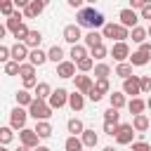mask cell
I'll return each mask as SVG.
<instances>
[{
	"instance_id": "f35d334b",
	"label": "cell",
	"mask_w": 151,
	"mask_h": 151,
	"mask_svg": "<svg viewBox=\"0 0 151 151\" xmlns=\"http://www.w3.org/2000/svg\"><path fill=\"white\" fill-rule=\"evenodd\" d=\"M12 130H14V127H0V142H2V146H7V144L12 142V137H14Z\"/></svg>"
},
{
	"instance_id": "f546056e",
	"label": "cell",
	"mask_w": 151,
	"mask_h": 151,
	"mask_svg": "<svg viewBox=\"0 0 151 151\" xmlns=\"http://www.w3.org/2000/svg\"><path fill=\"white\" fill-rule=\"evenodd\" d=\"M83 146H85L83 139H78V137H73V134L64 142V149H66V151H83Z\"/></svg>"
},
{
	"instance_id": "277c9868",
	"label": "cell",
	"mask_w": 151,
	"mask_h": 151,
	"mask_svg": "<svg viewBox=\"0 0 151 151\" xmlns=\"http://www.w3.org/2000/svg\"><path fill=\"white\" fill-rule=\"evenodd\" d=\"M123 92L130 94L132 99H134L137 94H142V78H139V76H130V78H125V80H123Z\"/></svg>"
},
{
	"instance_id": "d4e9b609",
	"label": "cell",
	"mask_w": 151,
	"mask_h": 151,
	"mask_svg": "<svg viewBox=\"0 0 151 151\" xmlns=\"http://www.w3.org/2000/svg\"><path fill=\"white\" fill-rule=\"evenodd\" d=\"M40 42H42V33H40V31H31L28 38H26V45H28L31 50H38Z\"/></svg>"
},
{
	"instance_id": "11a10c76",
	"label": "cell",
	"mask_w": 151,
	"mask_h": 151,
	"mask_svg": "<svg viewBox=\"0 0 151 151\" xmlns=\"http://www.w3.org/2000/svg\"><path fill=\"white\" fill-rule=\"evenodd\" d=\"M14 5L24 9V7H28V5H31V0H14Z\"/></svg>"
},
{
	"instance_id": "44dd1931",
	"label": "cell",
	"mask_w": 151,
	"mask_h": 151,
	"mask_svg": "<svg viewBox=\"0 0 151 151\" xmlns=\"http://www.w3.org/2000/svg\"><path fill=\"white\" fill-rule=\"evenodd\" d=\"M109 101H111V106H113V109H118V111H120V109L127 104L125 92H111V94H109Z\"/></svg>"
},
{
	"instance_id": "f907efd6",
	"label": "cell",
	"mask_w": 151,
	"mask_h": 151,
	"mask_svg": "<svg viewBox=\"0 0 151 151\" xmlns=\"http://www.w3.org/2000/svg\"><path fill=\"white\" fill-rule=\"evenodd\" d=\"M87 97H90V99H92V101H94V104H97V101H101V94H99V92H97V90H94V87H92V90H90V94H87Z\"/></svg>"
},
{
	"instance_id": "d6a6232c",
	"label": "cell",
	"mask_w": 151,
	"mask_h": 151,
	"mask_svg": "<svg viewBox=\"0 0 151 151\" xmlns=\"http://www.w3.org/2000/svg\"><path fill=\"white\" fill-rule=\"evenodd\" d=\"M109 76H111V66H109V64H104V61H101V64H97V66H94V78H97V80L109 78Z\"/></svg>"
},
{
	"instance_id": "7dc6e473",
	"label": "cell",
	"mask_w": 151,
	"mask_h": 151,
	"mask_svg": "<svg viewBox=\"0 0 151 151\" xmlns=\"http://www.w3.org/2000/svg\"><path fill=\"white\" fill-rule=\"evenodd\" d=\"M31 87H33V90L38 87V80H35V76H33V78H24V90H31Z\"/></svg>"
},
{
	"instance_id": "c3c4849f",
	"label": "cell",
	"mask_w": 151,
	"mask_h": 151,
	"mask_svg": "<svg viewBox=\"0 0 151 151\" xmlns=\"http://www.w3.org/2000/svg\"><path fill=\"white\" fill-rule=\"evenodd\" d=\"M142 92H151V76L142 78Z\"/></svg>"
},
{
	"instance_id": "ba28073f",
	"label": "cell",
	"mask_w": 151,
	"mask_h": 151,
	"mask_svg": "<svg viewBox=\"0 0 151 151\" xmlns=\"http://www.w3.org/2000/svg\"><path fill=\"white\" fill-rule=\"evenodd\" d=\"M83 38H85V35L80 33V26H78V24H68V26L64 28V40L71 42V45H78Z\"/></svg>"
},
{
	"instance_id": "681fc988",
	"label": "cell",
	"mask_w": 151,
	"mask_h": 151,
	"mask_svg": "<svg viewBox=\"0 0 151 151\" xmlns=\"http://www.w3.org/2000/svg\"><path fill=\"white\" fill-rule=\"evenodd\" d=\"M139 17H142V19H149V21H151V5H144V7L139 9Z\"/></svg>"
},
{
	"instance_id": "7bdbcfd3",
	"label": "cell",
	"mask_w": 151,
	"mask_h": 151,
	"mask_svg": "<svg viewBox=\"0 0 151 151\" xmlns=\"http://www.w3.org/2000/svg\"><path fill=\"white\" fill-rule=\"evenodd\" d=\"M0 12L9 19V17L14 14V2H0Z\"/></svg>"
},
{
	"instance_id": "be15d7a7",
	"label": "cell",
	"mask_w": 151,
	"mask_h": 151,
	"mask_svg": "<svg viewBox=\"0 0 151 151\" xmlns=\"http://www.w3.org/2000/svg\"><path fill=\"white\" fill-rule=\"evenodd\" d=\"M85 2H97V0H85Z\"/></svg>"
},
{
	"instance_id": "b9f144b4",
	"label": "cell",
	"mask_w": 151,
	"mask_h": 151,
	"mask_svg": "<svg viewBox=\"0 0 151 151\" xmlns=\"http://www.w3.org/2000/svg\"><path fill=\"white\" fill-rule=\"evenodd\" d=\"M19 71H21V64H19V61H7V64H5V73H7V76H17Z\"/></svg>"
},
{
	"instance_id": "8992f818",
	"label": "cell",
	"mask_w": 151,
	"mask_h": 151,
	"mask_svg": "<svg viewBox=\"0 0 151 151\" xmlns=\"http://www.w3.org/2000/svg\"><path fill=\"white\" fill-rule=\"evenodd\" d=\"M47 104H50L52 109H61L64 104H68V92H66L64 87H57V90H54V92L50 94Z\"/></svg>"
},
{
	"instance_id": "9f6ffc18",
	"label": "cell",
	"mask_w": 151,
	"mask_h": 151,
	"mask_svg": "<svg viewBox=\"0 0 151 151\" xmlns=\"http://www.w3.org/2000/svg\"><path fill=\"white\" fill-rule=\"evenodd\" d=\"M33 151H50L47 146H38V149H33Z\"/></svg>"
},
{
	"instance_id": "ffe728a7",
	"label": "cell",
	"mask_w": 151,
	"mask_h": 151,
	"mask_svg": "<svg viewBox=\"0 0 151 151\" xmlns=\"http://www.w3.org/2000/svg\"><path fill=\"white\" fill-rule=\"evenodd\" d=\"M149 59H151V57H149L146 52H142V50H137V52L130 54V64H132V66H144V64H149Z\"/></svg>"
},
{
	"instance_id": "ab89813d",
	"label": "cell",
	"mask_w": 151,
	"mask_h": 151,
	"mask_svg": "<svg viewBox=\"0 0 151 151\" xmlns=\"http://www.w3.org/2000/svg\"><path fill=\"white\" fill-rule=\"evenodd\" d=\"M19 76H21V78H33V76H35V66H33L31 61H28V64H21Z\"/></svg>"
},
{
	"instance_id": "cb8c5ba5",
	"label": "cell",
	"mask_w": 151,
	"mask_h": 151,
	"mask_svg": "<svg viewBox=\"0 0 151 151\" xmlns=\"http://www.w3.org/2000/svg\"><path fill=\"white\" fill-rule=\"evenodd\" d=\"M144 106H146V101H144V99H139V97H134V99H130V101H127V109H130V113H134V116H142Z\"/></svg>"
},
{
	"instance_id": "816d5d0a",
	"label": "cell",
	"mask_w": 151,
	"mask_h": 151,
	"mask_svg": "<svg viewBox=\"0 0 151 151\" xmlns=\"http://www.w3.org/2000/svg\"><path fill=\"white\" fill-rule=\"evenodd\" d=\"M144 5H146V0H130V7H132V9H134V7H137V9H142Z\"/></svg>"
},
{
	"instance_id": "ee69618b",
	"label": "cell",
	"mask_w": 151,
	"mask_h": 151,
	"mask_svg": "<svg viewBox=\"0 0 151 151\" xmlns=\"http://www.w3.org/2000/svg\"><path fill=\"white\" fill-rule=\"evenodd\" d=\"M9 59H12V47H5V45H2V47H0V61L7 64Z\"/></svg>"
},
{
	"instance_id": "30bf717a",
	"label": "cell",
	"mask_w": 151,
	"mask_h": 151,
	"mask_svg": "<svg viewBox=\"0 0 151 151\" xmlns=\"http://www.w3.org/2000/svg\"><path fill=\"white\" fill-rule=\"evenodd\" d=\"M111 57H113L118 64H123L125 59H130V47H127V42H116V45L111 47Z\"/></svg>"
},
{
	"instance_id": "db71d44e",
	"label": "cell",
	"mask_w": 151,
	"mask_h": 151,
	"mask_svg": "<svg viewBox=\"0 0 151 151\" xmlns=\"http://www.w3.org/2000/svg\"><path fill=\"white\" fill-rule=\"evenodd\" d=\"M139 50H142V52H146V54L151 57V42H142V45H139Z\"/></svg>"
},
{
	"instance_id": "680465c9",
	"label": "cell",
	"mask_w": 151,
	"mask_h": 151,
	"mask_svg": "<svg viewBox=\"0 0 151 151\" xmlns=\"http://www.w3.org/2000/svg\"><path fill=\"white\" fill-rule=\"evenodd\" d=\"M40 2H42V5H45V7H47V5H50V0H40Z\"/></svg>"
},
{
	"instance_id": "8d00e7d4",
	"label": "cell",
	"mask_w": 151,
	"mask_h": 151,
	"mask_svg": "<svg viewBox=\"0 0 151 151\" xmlns=\"http://www.w3.org/2000/svg\"><path fill=\"white\" fill-rule=\"evenodd\" d=\"M28 33H31V31H28V26H26V24H21V26L14 31V38H17V42H26Z\"/></svg>"
},
{
	"instance_id": "03108f58",
	"label": "cell",
	"mask_w": 151,
	"mask_h": 151,
	"mask_svg": "<svg viewBox=\"0 0 151 151\" xmlns=\"http://www.w3.org/2000/svg\"><path fill=\"white\" fill-rule=\"evenodd\" d=\"M149 35H151V26H149Z\"/></svg>"
},
{
	"instance_id": "603a6c76",
	"label": "cell",
	"mask_w": 151,
	"mask_h": 151,
	"mask_svg": "<svg viewBox=\"0 0 151 151\" xmlns=\"http://www.w3.org/2000/svg\"><path fill=\"white\" fill-rule=\"evenodd\" d=\"M146 35H149V31L146 28H142V26H134L132 31H130V38H132V42H146Z\"/></svg>"
},
{
	"instance_id": "6125c7cd",
	"label": "cell",
	"mask_w": 151,
	"mask_h": 151,
	"mask_svg": "<svg viewBox=\"0 0 151 151\" xmlns=\"http://www.w3.org/2000/svg\"><path fill=\"white\" fill-rule=\"evenodd\" d=\"M0 2H14V0H0Z\"/></svg>"
},
{
	"instance_id": "5b68a950",
	"label": "cell",
	"mask_w": 151,
	"mask_h": 151,
	"mask_svg": "<svg viewBox=\"0 0 151 151\" xmlns=\"http://www.w3.org/2000/svg\"><path fill=\"white\" fill-rule=\"evenodd\" d=\"M134 127H132V123H123V125H118V134H116V142L120 144V146H125V144H132V137H134Z\"/></svg>"
},
{
	"instance_id": "f6af8a7d",
	"label": "cell",
	"mask_w": 151,
	"mask_h": 151,
	"mask_svg": "<svg viewBox=\"0 0 151 151\" xmlns=\"http://www.w3.org/2000/svg\"><path fill=\"white\" fill-rule=\"evenodd\" d=\"M104 132L111 134V137H116V134H118V125H116V123H104Z\"/></svg>"
},
{
	"instance_id": "7402d4cb",
	"label": "cell",
	"mask_w": 151,
	"mask_h": 151,
	"mask_svg": "<svg viewBox=\"0 0 151 151\" xmlns=\"http://www.w3.org/2000/svg\"><path fill=\"white\" fill-rule=\"evenodd\" d=\"M132 127L137 130V132H146L149 127H151V120L142 113V116H134V120H132Z\"/></svg>"
},
{
	"instance_id": "2e32d148",
	"label": "cell",
	"mask_w": 151,
	"mask_h": 151,
	"mask_svg": "<svg viewBox=\"0 0 151 151\" xmlns=\"http://www.w3.org/2000/svg\"><path fill=\"white\" fill-rule=\"evenodd\" d=\"M42 9H45V5H42L40 0H31V5H28V7H24V17L33 19V17H38Z\"/></svg>"
},
{
	"instance_id": "52a82bcc",
	"label": "cell",
	"mask_w": 151,
	"mask_h": 151,
	"mask_svg": "<svg viewBox=\"0 0 151 151\" xmlns=\"http://www.w3.org/2000/svg\"><path fill=\"white\" fill-rule=\"evenodd\" d=\"M118 19H120V24H123L125 28H134V26H137V21H139V17H137V12H134L132 7H125V9H120Z\"/></svg>"
},
{
	"instance_id": "9a60e30c",
	"label": "cell",
	"mask_w": 151,
	"mask_h": 151,
	"mask_svg": "<svg viewBox=\"0 0 151 151\" xmlns=\"http://www.w3.org/2000/svg\"><path fill=\"white\" fill-rule=\"evenodd\" d=\"M47 59H50V57H47V52H42L40 47H38V50H31V54H28V61H31L33 66H42Z\"/></svg>"
},
{
	"instance_id": "4dcf8cb0",
	"label": "cell",
	"mask_w": 151,
	"mask_h": 151,
	"mask_svg": "<svg viewBox=\"0 0 151 151\" xmlns=\"http://www.w3.org/2000/svg\"><path fill=\"white\" fill-rule=\"evenodd\" d=\"M47 57H50V61L61 64V61H64V50H61L59 45H52V47H50V52H47Z\"/></svg>"
},
{
	"instance_id": "7a4b0ae2",
	"label": "cell",
	"mask_w": 151,
	"mask_h": 151,
	"mask_svg": "<svg viewBox=\"0 0 151 151\" xmlns=\"http://www.w3.org/2000/svg\"><path fill=\"white\" fill-rule=\"evenodd\" d=\"M52 106L45 101V99H33V104L28 106V116L31 118H35V120H47L50 116H52Z\"/></svg>"
},
{
	"instance_id": "4316f807",
	"label": "cell",
	"mask_w": 151,
	"mask_h": 151,
	"mask_svg": "<svg viewBox=\"0 0 151 151\" xmlns=\"http://www.w3.org/2000/svg\"><path fill=\"white\" fill-rule=\"evenodd\" d=\"M33 99H35V97H33L28 90H19V92H17V104H19V106H31Z\"/></svg>"
},
{
	"instance_id": "836d02e7",
	"label": "cell",
	"mask_w": 151,
	"mask_h": 151,
	"mask_svg": "<svg viewBox=\"0 0 151 151\" xmlns=\"http://www.w3.org/2000/svg\"><path fill=\"white\" fill-rule=\"evenodd\" d=\"M118 120H120V113H118V109L109 106V109L104 111V123H116V125H118Z\"/></svg>"
},
{
	"instance_id": "9c48e42d",
	"label": "cell",
	"mask_w": 151,
	"mask_h": 151,
	"mask_svg": "<svg viewBox=\"0 0 151 151\" xmlns=\"http://www.w3.org/2000/svg\"><path fill=\"white\" fill-rule=\"evenodd\" d=\"M19 139H21V144L24 146H28V149H38V132L35 130H28V127H24L21 132H19Z\"/></svg>"
},
{
	"instance_id": "f5cc1de1",
	"label": "cell",
	"mask_w": 151,
	"mask_h": 151,
	"mask_svg": "<svg viewBox=\"0 0 151 151\" xmlns=\"http://www.w3.org/2000/svg\"><path fill=\"white\" fill-rule=\"evenodd\" d=\"M68 2V7H76V9H83V2L85 0H66Z\"/></svg>"
},
{
	"instance_id": "91938a15",
	"label": "cell",
	"mask_w": 151,
	"mask_h": 151,
	"mask_svg": "<svg viewBox=\"0 0 151 151\" xmlns=\"http://www.w3.org/2000/svg\"><path fill=\"white\" fill-rule=\"evenodd\" d=\"M146 106H149V109H151V97H149V101H146Z\"/></svg>"
},
{
	"instance_id": "4fadbf2b",
	"label": "cell",
	"mask_w": 151,
	"mask_h": 151,
	"mask_svg": "<svg viewBox=\"0 0 151 151\" xmlns=\"http://www.w3.org/2000/svg\"><path fill=\"white\" fill-rule=\"evenodd\" d=\"M94 87V83H92V78L90 76H76V90L78 92H83V94H90V90Z\"/></svg>"
},
{
	"instance_id": "6da1fadb",
	"label": "cell",
	"mask_w": 151,
	"mask_h": 151,
	"mask_svg": "<svg viewBox=\"0 0 151 151\" xmlns=\"http://www.w3.org/2000/svg\"><path fill=\"white\" fill-rule=\"evenodd\" d=\"M78 21V26L80 28H90V31H97V28H104L106 26V19H104V14L99 12V9H94V7H83V9H78V17H76Z\"/></svg>"
},
{
	"instance_id": "e0dca14e",
	"label": "cell",
	"mask_w": 151,
	"mask_h": 151,
	"mask_svg": "<svg viewBox=\"0 0 151 151\" xmlns=\"http://www.w3.org/2000/svg\"><path fill=\"white\" fill-rule=\"evenodd\" d=\"M83 40H85V47H90V50H92V47H97V45H101V40H104V35H101L99 31H90V33H87V35H85Z\"/></svg>"
},
{
	"instance_id": "d6986e66",
	"label": "cell",
	"mask_w": 151,
	"mask_h": 151,
	"mask_svg": "<svg viewBox=\"0 0 151 151\" xmlns=\"http://www.w3.org/2000/svg\"><path fill=\"white\" fill-rule=\"evenodd\" d=\"M21 19H24V17H21V12H19V9H17V12H14V14H12V17H9V19H7V21H5V28H7V31H12V33H14V31H17V28H19V26H21V24H24V21H21Z\"/></svg>"
},
{
	"instance_id": "6f0895ef",
	"label": "cell",
	"mask_w": 151,
	"mask_h": 151,
	"mask_svg": "<svg viewBox=\"0 0 151 151\" xmlns=\"http://www.w3.org/2000/svg\"><path fill=\"white\" fill-rule=\"evenodd\" d=\"M101 151H116V149H113V146H104Z\"/></svg>"
},
{
	"instance_id": "f1b7e54d",
	"label": "cell",
	"mask_w": 151,
	"mask_h": 151,
	"mask_svg": "<svg viewBox=\"0 0 151 151\" xmlns=\"http://www.w3.org/2000/svg\"><path fill=\"white\" fill-rule=\"evenodd\" d=\"M80 139H83V144H85V146H90V149H92V146H97V142H99V137H97V132H94V130H85V132L80 134Z\"/></svg>"
},
{
	"instance_id": "8fae6325",
	"label": "cell",
	"mask_w": 151,
	"mask_h": 151,
	"mask_svg": "<svg viewBox=\"0 0 151 151\" xmlns=\"http://www.w3.org/2000/svg\"><path fill=\"white\" fill-rule=\"evenodd\" d=\"M28 45L26 42H14L12 45V61H19V64H24V59H28Z\"/></svg>"
},
{
	"instance_id": "74e56055",
	"label": "cell",
	"mask_w": 151,
	"mask_h": 151,
	"mask_svg": "<svg viewBox=\"0 0 151 151\" xmlns=\"http://www.w3.org/2000/svg\"><path fill=\"white\" fill-rule=\"evenodd\" d=\"M76 66H78L83 73H87V71H92V68H94V59H92V57H85V59H80Z\"/></svg>"
},
{
	"instance_id": "94428289",
	"label": "cell",
	"mask_w": 151,
	"mask_h": 151,
	"mask_svg": "<svg viewBox=\"0 0 151 151\" xmlns=\"http://www.w3.org/2000/svg\"><path fill=\"white\" fill-rule=\"evenodd\" d=\"M0 151H9V149H7V146H2V149H0Z\"/></svg>"
},
{
	"instance_id": "484cf974",
	"label": "cell",
	"mask_w": 151,
	"mask_h": 151,
	"mask_svg": "<svg viewBox=\"0 0 151 151\" xmlns=\"http://www.w3.org/2000/svg\"><path fill=\"white\" fill-rule=\"evenodd\" d=\"M85 57H87V47H85V45H80V42H78V45H73V47H71V59H73L76 64H78L80 59H85Z\"/></svg>"
},
{
	"instance_id": "7c38bea8",
	"label": "cell",
	"mask_w": 151,
	"mask_h": 151,
	"mask_svg": "<svg viewBox=\"0 0 151 151\" xmlns=\"http://www.w3.org/2000/svg\"><path fill=\"white\" fill-rule=\"evenodd\" d=\"M76 61H61L57 64V76L59 78H76Z\"/></svg>"
},
{
	"instance_id": "83f0119b",
	"label": "cell",
	"mask_w": 151,
	"mask_h": 151,
	"mask_svg": "<svg viewBox=\"0 0 151 151\" xmlns=\"http://www.w3.org/2000/svg\"><path fill=\"white\" fill-rule=\"evenodd\" d=\"M68 132H71L73 137L83 134V132H85V125H83V120H80V118H71V120H68Z\"/></svg>"
},
{
	"instance_id": "e575fe53",
	"label": "cell",
	"mask_w": 151,
	"mask_h": 151,
	"mask_svg": "<svg viewBox=\"0 0 151 151\" xmlns=\"http://www.w3.org/2000/svg\"><path fill=\"white\" fill-rule=\"evenodd\" d=\"M116 76H120L123 80H125V78H130V76H132V64H125V61H123V64H118V66H116Z\"/></svg>"
},
{
	"instance_id": "bcb514c9",
	"label": "cell",
	"mask_w": 151,
	"mask_h": 151,
	"mask_svg": "<svg viewBox=\"0 0 151 151\" xmlns=\"http://www.w3.org/2000/svg\"><path fill=\"white\" fill-rule=\"evenodd\" d=\"M132 151H151V146L146 142H132Z\"/></svg>"
},
{
	"instance_id": "60d3db41",
	"label": "cell",
	"mask_w": 151,
	"mask_h": 151,
	"mask_svg": "<svg viewBox=\"0 0 151 151\" xmlns=\"http://www.w3.org/2000/svg\"><path fill=\"white\" fill-rule=\"evenodd\" d=\"M106 54H109V50H106V47H104V42H101V45L92 47V54H90V57H92V59H104Z\"/></svg>"
},
{
	"instance_id": "e7e4bbea",
	"label": "cell",
	"mask_w": 151,
	"mask_h": 151,
	"mask_svg": "<svg viewBox=\"0 0 151 151\" xmlns=\"http://www.w3.org/2000/svg\"><path fill=\"white\" fill-rule=\"evenodd\" d=\"M146 5H151V0H146Z\"/></svg>"
},
{
	"instance_id": "3957f363",
	"label": "cell",
	"mask_w": 151,
	"mask_h": 151,
	"mask_svg": "<svg viewBox=\"0 0 151 151\" xmlns=\"http://www.w3.org/2000/svg\"><path fill=\"white\" fill-rule=\"evenodd\" d=\"M26 118H28V111H24V106L12 109V113H9V127L24 130V127H26Z\"/></svg>"
},
{
	"instance_id": "d590c367",
	"label": "cell",
	"mask_w": 151,
	"mask_h": 151,
	"mask_svg": "<svg viewBox=\"0 0 151 151\" xmlns=\"http://www.w3.org/2000/svg\"><path fill=\"white\" fill-rule=\"evenodd\" d=\"M94 90H97V92H99L101 97H104V94H109V92H111L109 78H101V80H97V83H94Z\"/></svg>"
},
{
	"instance_id": "1f68e13d",
	"label": "cell",
	"mask_w": 151,
	"mask_h": 151,
	"mask_svg": "<svg viewBox=\"0 0 151 151\" xmlns=\"http://www.w3.org/2000/svg\"><path fill=\"white\" fill-rule=\"evenodd\" d=\"M52 92H54V90H52L47 83H38V87H35V99H50Z\"/></svg>"
},
{
	"instance_id": "5bb4252c",
	"label": "cell",
	"mask_w": 151,
	"mask_h": 151,
	"mask_svg": "<svg viewBox=\"0 0 151 151\" xmlns=\"http://www.w3.org/2000/svg\"><path fill=\"white\" fill-rule=\"evenodd\" d=\"M68 106H71V111H83V106H85V97H83V92H73V94H68Z\"/></svg>"
},
{
	"instance_id": "ac0fdd59",
	"label": "cell",
	"mask_w": 151,
	"mask_h": 151,
	"mask_svg": "<svg viewBox=\"0 0 151 151\" xmlns=\"http://www.w3.org/2000/svg\"><path fill=\"white\" fill-rule=\"evenodd\" d=\"M33 130L38 132V137H40V139H47V137H52V125H50L47 120H38Z\"/></svg>"
}]
</instances>
